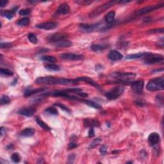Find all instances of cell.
Listing matches in <instances>:
<instances>
[{
    "label": "cell",
    "instance_id": "6da1fadb",
    "mask_svg": "<svg viewBox=\"0 0 164 164\" xmlns=\"http://www.w3.org/2000/svg\"><path fill=\"white\" fill-rule=\"evenodd\" d=\"M35 83L39 85H71L76 84L75 80L59 78L53 76L39 77L35 80Z\"/></svg>",
    "mask_w": 164,
    "mask_h": 164
},
{
    "label": "cell",
    "instance_id": "7a4b0ae2",
    "mask_svg": "<svg viewBox=\"0 0 164 164\" xmlns=\"http://www.w3.org/2000/svg\"><path fill=\"white\" fill-rule=\"evenodd\" d=\"M146 89L151 92L159 91L164 89V78L160 77L150 80L146 86Z\"/></svg>",
    "mask_w": 164,
    "mask_h": 164
},
{
    "label": "cell",
    "instance_id": "3957f363",
    "mask_svg": "<svg viewBox=\"0 0 164 164\" xmlns=\"http://www.w3.org/2000/svg\"><path fill=\"white\" fill-rule=\"evenodd\" d=\"M136 76L135 73L131 72H113L111 74V77L116 80L120 81V82H128L134 79Z\"/></svg>",
    "mask_w": 164,
    "mask_h": 164
},
{
    "label": "cell",
    "instance_id": "277c9868",
    "mask_svg": "<svg viewBox=\"0 0 164 164\" xmlns=\"http://www.w3.org/2000/svg\"><path fill=\"white\" fill-rule=\"evenodd\" d=\"M124 91V87L117 86L113 88L105 94V96L109 100H114L119 97Z\"/></svg>",
    "mask_w": 164,
    "mask_h": 164
},
{
    "label": "cell",
    "instance_id": "5b68a950",
    "mask_svg": "<svg viewBox=\"0 0 164 164\" xmlns=\"http://www.w3.org/2000/svg\"><path fill=\"white\" fill-rule=\"evenodd\" d=\"M163 61V57L161 55L152 54L148 53L144 57V62L146 64H154Z\"/></svg>",
    "mask_w": 164,
    "mask_h": 164
},
{
    "label": "cell",
    "instance_id": "8992f818",
    "mask_svg": "<svg viewBox=\"0 0 164 164\" xmlns=\"http://www.w3.org/2000/svg\"><path fill=\"white\" fill-rule=\"evenodd\" d=\"M116 3H118V1H108L107 2V3L102 5H101L100 7H97V9H96L94 11L92 12L89 15L90 17H94L98 16L101 14H102L103 12H104L105 11H107V9H110L111 7L113 6V5Z\"/></svg>",
    "mask_w": 164,
    "mask_h": 164
},
{
    "label": "cell",
    "instance_id": "52a82bcc",
    "mask_svg": "<svg viewBox=\"0 0 164 164\" xmlns=\"http://www.w3.org/2000/svg\"><path fill=\"white\" fill-rule=\"evenodd\" d=\"M163 7V3L155 5L146 7H144V8H142V9H140L139 11H138L137 12H136L135 14V16H136V17L140 16L141 15L147 14V13H149V12H151L153 11H156V10H157V9L162 8Z\"/></svg>",
    "mask_w": 164,
    "mask_h": 164
},
{
    "label": "cell",
    "instance_id": "ba28073f",
    "mask_svg": "<svg viewBox=\"0 0 164 164\" xmlns=\"http://www.w3.org/2000/svg\"><path fill=\"white\" fill-rule=\"evenodd\" d=\"M67 37V34H62V33H56L49 36L47 38V40L49 42H52V43H55L60 41L62 40H65Z\"/></svg>",
    "mask_w": 164,
    "mask_h": 164
},
{
    "label": "cell",
    "instance_id": "9c48e42d",
    "mask_svg": "<svg viewBox=\"0 0 164 164\" xmlns=\"http://www.w3.org/2000/svg\"><path fill=\"white\" fill-rule=\"evenodd\" d=\"M101 26V25L100 23L93 24H82L80 26L81 30L85 32H92L96 31V30H99Z\"/></svg>",
    "mask_w": 164,
    "mask_h": 164
},
{
    "label": "cell",
    "instance_id": "30bf717a",
    "mask_svg": "<svg viewBox=\"0 0 164 164\" xmlns=\"http://www.w3.org/2000/svg\"><path fill=\"white\" fill-rule=\"evenodd\" d=\"M35 27L39 29L45 30H49L55 29V28L57 27V23L55 22H42V23L37 24Z\"/></svg>",
    "mask_w": 164,
    "mask_h": 164
},
{
    "label": "cell",
    "instance_id": "8fae6325",
    "mask_svg": "<svg viewBox=\"0 0 164 164\" xmlns=\"http://www.w3.org/2000/svg\"><path fill=\"white\" fill-rule=\"evenodd\" d=\"M144 86V82L143 81H137L133 83L132 85V90L137 94H141L143 91Z\"/></svg>",
    "mask_w": 164,
    "mask_h": 164
},
{
    "label": "cell",
    "instance_id": "7c38bea8",
    "mask_svg": "<svg viewBox=\"0 0 164 164\" xmlns=\"http://www.w3.org/2000/svg\"><path fill=\"white\" fill-rule=\"evenodd\" d=\"M62 59L67 60H80L84 59V55L73 53H63L60 55Z\"/></svg>",
    "mask_w": 164,
    "mask_h": 164
},
{
    "label": "cell",
    "instance_id": "4fadbf2b",
    "mask_svg": "<svg viewBox=\"0 0 164 164\" xmlns=\"http://www.w3.org/2000/svg\"><path fill=\"white\" fill-rule=\"evenodd\" d=\"M160 137L158 133L153 132L151 133L148 137V142L151 146H155L160 142Z\"/></svg>",
    "mask_w": 164,
    "mask_h": 164
},
{
    "label": "cell",
    "instance_id": "5bb4252c",
    "mask_svg": "<svg viewBox=\"0 0 164 164\" xmlns=\"http://www.w3.org/2000/svg\"><path fill=\"white\" fill-rule=\"evenodd\" d=\"M76 82L77 83L78 82H85L87 84H90V85H92V86L96 88H97V89H99V85H98L96 82H95V81L92 80L91 78H90L89 77H87V76H82V77H79L76 78V79H75Z\"/></svg>",
    "mask_w": 164,
    "mask_h": 164
},
{
    "label": "cell",
    "instance_id": "9a60e30c",
    "mask_svg": "<svg viewBox=\"0 0 164 164\" xmlns=\"http://www.w3.org/2000/svg\"><path fill=\"white\" fill-rule=\"evenodd\" d=\"M35 112V109L34 108L28 107V108H23L22 109L19 110L18 113L22 115L26 116V117H32L34 115Z\"/></svg>",
    "mask_w": 164,
    "mask_h": 164
},
{
    "label": "cell",
    "instance_id": "2e32d148",
    "mask_svg": "<svg viewBox=\"0 0 164 164\" xmlns=\"http://www.w3.org/2000/svg\"><path fill=\"white\" fill-rule=\"evenodd\" d=\"M108 59L112 60V61H117V60L122 59L123 58V56L119 52L115 51V50H113V51H111L109 53V54L108 55Z\"/></svg>",
    "mask_w": 164,
    "mask_h": 164
},
{
    "label": "cell",
    "instance_id": "e0dca14e",
    "mask_svg": "<svg viewBox=\"0 0 164 164\" xmlns=\"http://www.w3.org/2000/svg\"><path fill=\"white\" fill-rule=\"evenodd\" d=\"M70 7L69 5L67 3H62L60 5V6L58 7L57 10V12L60 14H67L69 13Z\"/></svg>",
    "mask_w": 164,
    "mask_h": 164
},
{
    "label": "cell",
    "instance_id": "ac0fdd59",
    "mask_svg": "<svg viewBox=\"0 0 164 164\" xmlns=\"http://www.w3.org/2000/svg\"><path fill=\"white\" fill-rule=\"evenodd\" d=\"M57 47H69L72 46V42L67 40H62L53 44Z\"/></svg>",
    "mask_w": 164,
    "mask_h": 164
},
{
    "label": "cell",
    "instance_id": "d6986e66",
    "mask_svg": "<svg viewBox=\"0 0 164 164\" xmlns=\"http://www.w3.org/2000/svg\"><path fill=\"white\" fill-rule=\"evenodd\" d=\"M17 9H18V7H14V8L11 10V11H5L1 12V15L3 16L7 17L8 19L11 20L12 19V17H13L14 14L16 12Z\"/></svg>",
    "mask_w": 164,
    "mask_h": 164
},
{
    "label": "cell",
    "instance_id": "ffe728a7",
    "mask_svg": "<svg viewBox=\"0 0 164 164\" xmlns=\"http://www.w3.org/2000/svg\"><path fill=\"white\" fill-rule=\"evenodd\" d=\"M108 46L106 44H94L90 46V49L94 52H100L108 48Z\"/></svg>",
    "mask_w": 164,
    "mask_h": 164
},
{
    "label": "cell",
    "instance_id": "44dd1931",
    "mask_svg": "<svg viewBox=\"0 0 164 164\" xmlns=\"http://www.w3.org/2000/svg\"><path fill=\"white\" fill-rule=\"evenodd\" d=\"M44 90H45L44 88H40V89H30V88H27L26 90H25L24 96L25 97L30 96L36 94V93L43 92Z\"/></svg>",
    "mask_w": 164,
    "mask_h": 164
},
{
    "label": "cell",
    "instance_id": "7402d4cb",
    "mask_svg": "<svg viewBox=\"0 0 164 164\" xmlns=\"http://www.w3.org/2000/svg\"><path fill=\"white\" fill-rule=\"evenodd\" d=\"M35 130L34 128H26L22 131V132L20 133V135H21L22 137H32L34 135L35 133Z\"/></svg>",
    "mask_w": 164,
    "mask_h": 164
},
{
    "label": "cell",
    "instance_id": "603a6c76",
    "mask_svg": "<svg viewBox=\"0 0 164 164\" xmlns=\"http://www.w3.org/2000/svg\"><path fill=\"white\" fill-rule=\"evenodd\" d=\"M78 101H82V103H84L85 104L87 105L88 106H89V107L96 108V109H101V107L99 104L95 103L94 101H92L85 100V99H78Z\"/></svg>",
    "mask_w": 164,
    "mask_h": 164
},
{
    "label": "cell",
    "instance_id": "cb8c5ba5",
    "mask_svg": "<svg viewBox=\"0 0 164 164\" xmlns=\"http://www.w3.org/2000/svg\"><path fill=\"white\" fill-rule=\"evenodd\" d=\"M84 124L85 126L94 128V126H99V122L97 120L94 119H85Z\"/></svg>",
    "mask_w": 164,
    "mask_h": 164
},
{
    "label": "cell",
    "instance_id": "d4e9b609",
    "mask_svg": "<svg viewBox=\"0 0 164 164\" xmlns=\"http://www.w3.org/2000/svg\"><path fill=\"white\" fill-rule=\"evenodd\" d=\"M35 121L40 127H41L42 129L46 130V131H50L51 130V128L48 125H47L46 123H45L43 121H42L41 119H40L39 117H37L35 119Z\"/></svg>",
    "mask_w": 164,
    "mask_h": 164
},
{
    "label": "cell",
    "instance_id": "484cf974",
    "mask_svg": "<svg viewBox=\"0 0 164 164\" xmlns=\"http://www.w3.org/2000/svg\"><path fill=\"white\" fill-rule=\"evenodd\" d=\"M45 68L50 71H59L61 69V67L59 65L54 64H47L45 65Z\"/></svg>",
    "mask_w": 164,
    "mask_h": 164
},
{
    "label": "cell",
    "instance_id": "4316f807",
    "mask_svg": "<svg viewBox=\"0 0 164 164\" xmlns=\"http://www.w3.org/2000/svg\"><path fill=\"white\" fill-rule=\"evenodd\" d=\"M115 12L113 11H111L107 14V16L105 17V21L108 24H112V22L114 21V19H115Z\"/></svg>",
    "mask_w": 164,
    "mask_h": 164
},
{
    "label": "cell",
    "instance_id": "83f0119b",
    "mask_svg": "<svg viewBox=\"0 0 164 164\" xmlns=\"http://www.w3.org/2000/svg\"><path fill=\"white\" fill-rule=\"evenodd\" d=\"M147 53H139L129 55H127V56L126 57V59H139V58L144 57Z\"/></svg>",
    "mask_w": 164,
    "mask_h": 164
},
{
    "label": "cell",
    "instance_id": "f1b7e54d",
    "mask_svg": "<svg viewBox=\"0 0 164 164\" xmlns=\"http://www.w3.org/2000/svg\"><path fill=\"white\" fill-rule=\"evenodd\" d=\"M41 60L42 61L48 62L49 64H54L57 62V59L53 56H43L41 57Z\"/></svg>",
    "mask_w": 164,
    "mask_h": 164
},
{
    "label": "cell",
    "instance_id": "f546056e",
    "mask_svg": "<svg viewBox=\"0 0 164 164\" xmlns=\"http://www.w3.org/2000/svg\"><path fill=\"white\" fill-rule=\"evenodd\" d=\"M28 39L30 42H32V43L34 44H36L38 42V39L36 35L34 34H33V33H30V34H28Z\"/></svg>",
    "mask_w": 164,
    "mask_h": 164
},
{
    "label": "cell",
    "instance_id": "4dcf8cb0",
    "mask_svg": "<svg viewBox=\"0 0 164 164\" xmlns=\"http://www.w3.org/2000/svg\"><path fill=\"white\" fill-rule=\"evenodd\" d=\"M44 112L50 115H58V110L55 107H48L45 110Z\"/></svg>",
    "mask_w": 164,
    "mask_h": 164
},
{
    "label": "cell",
    "instance_id": "1f68e13d",
    "mask_svg": "<svg viewBox=\"0 0 164 164\" xmlns=\"http://www.w3.org/2000/svg\"><path fill=\"white\" fill-rule=\"evenodd\" d=\"M1 75L3 76H12L14 75V72L7 69H1Z\"/></svg>",
    "mask_w": 164,
    "mask_h": 164
},
{
    "label": "cell",
    "instance_id": "d6a6232c",
    "mask_svg": "<svg viewBox=\"0 0 164 164\" xmlns=\"http://www.w3.org/2000/svg\"><path fill=\"white\" fill-rule=\"evenodd\" d=\"M30 24V19L28 17H24L17 22V24L19 26H28Z\"/></svg>",
    "mask_w": 164,
    "mask_h": 164
},
{
    "label": "cell",
    "instance_id": "836d02e7",
    "mask_svg": "<svg viewBox=\"0 0 164 164\" xmlns=\"http://www.w3.org/2000/svg\"><path fill=\"white\" fill-rule=\"evenodd\" d=\"M11 158H12V160L13 161L14 163H19L20 160H21V156H20L19 154L18 153H15L12 154Z\"/></svg>",
    "mask_w": 164,
    "mask_h": 164
},
{
    "label": "cell",
    "instance_id": "e575fe53",
    "mask_svg": "<svg viewBox=\"0 0 164 164\" xmlns=\"http://www.w3.org/2000/svg\"><path fill=\"white\" fill-rule=\"evenodd\" d=\"M71 138H72V140H70V143L69 144V146H68V148H69V150H72V149L77 148L78 146V144L76 143V139L74 140V139H73V137Z\"/></svg>",
    "mask_w": 164,
    "mask_h": 164
},
{
    "label": "cell",
    "instance_id": "d590c367",
    "mask_svg": "<svg viewBox=\"0 0 164 164\" xmlns=\"http://www.w3.org/2000/svg\"><path fill=\"white\" fill-rule=\"evenodd\" d=\"M10 102V98L9 96H3L1 97V105H6V104H8Z\"/></svg>",
    "mask_w": 164,
    "mask_h": 164
},
{
    "label": "cell",
    "instance_id": "8d00e7d4",
    "mask_svg": "<svg viewBox=\"0 0 164 164\" xmlns=\"http://www.w3.org/2000/svg\"><path fill=\"white\" fill-rule=\"evenodd\" d=\"M93 1H87V0H81V1H76V3L80 5H89L90 3H92Z\"/></svg>",
    "mask_w": 164,
    "mask_h": 164
},
{
    "label": "cell",
    "instance_id": "74e56055",
    "mask_svg": "<svg viewBox=\"0 0 164 164\" xmlns=\"http://www.w3.org/2000/svg\"><path fill=\"white\" fill-rule=\"evenodd\" d=\"M101 141V140L100 138H96V139H94V140H93L92 142V143L90 144V148H93L96 147V146L99 144Z\"/></svg>",
    "mask_w": 164,
    "mask_h": 164
},
{
    "label": "cell",
    "instance_id": "f35d334b",
    "mask_svg": "<svg viewBox=\"0 0 164 164\" xmlns=\"http://www.w3.org/2000/svg\"><path fill=\"white\" fill-rule=\"evenodd\" d=\"M30 10L28 9H21L20 10L19 12V14L21 15V16H27V15L30 14Z\"/></svg>",
    "mask_w": 164,
    "mask_h": 164
},
{
    "label": "cell",
    "instance_id": "ab89813d",
    "mask_svg": "<svg viewBox=\"0 0 164 164\" xmlns=\"http://www.w3.org/2000/svg\"><path fill=\"white\" fill-rule=\"evenodd\" d=\"M12 47V44L10 42H1L0 44V47L1 49L3 48H9V47Z\"/></svg>",
    "mask_w": 164,
    "mask_h": 164
},
{
    "label": "cell",
    "instance_id": "60d3db41",
    "mask_svg": "<svg viewBox=\"0 0 164 164\" xmlns=\"http://www.w3.org/2000/svg\"><path fill=\"white\" fill-rule=\"evenodd\" d=\"M99 152L103 155H105L107 152V147L106 145H103L99 149Z\"/></svg>",
    "mask_w": 164,
    "mask_h": 164
},
{
    "label": "cell",
    "instance_id": "b9f144b4",
    "mask_svg": "<svg viewBox=\"0 0 164 164\" xmlns=\"http://www.w3.org/2000/svg\"><path fill=\"white\" fill-rule=\"evenodd\" d=\"M55 105L58 106V107H59L60 108H62V109L65 110V112H69V113H70V112L69 108H68L66 107H65V106H64V105H62V104L61 105V104H60V103H56V104H55Z\"/></svg>",
    "mask_w": 164,
    "mask_h": 164
},
{
    "label": "cell",
    "instance_id": "7bdbcfd3",
    "mask_svg": "<svg viewBox=\"0 0 164 164\" xmlns=\"http://www.w3.org/2000/svg\"><path fill=\"white\" fill-rule=\"evenodd\" d=\"M75 157H76V155H74V154H70V155L69 156V157H68V163H72L73 162H74Z\"/></svg>",
    "mask_w": 164,
    "mask_h": 164
},
{
    "label": "cell",
    "instance_id": "ee69618b",
    "mask_svg": "<svg viewBox=\"0 0 164 164\" xmlns=\"http://www.w3.org/2000/svg\"><path fill=\"white\" fill-rule=\"evenodd\" d=\"M163 28H160V29H155L152 30H150L148 32L149 34H156V33H163Z\"/></svg>",
    "mask_w": 164,
    "mask_h": 164
},
{
    "label": "cell",
    "instance_id": "f6af8a7d",
    "mask_svg": "<svg viewBox=\"0 0 164 164\" xmlns=\"http://www.w3.org/2000/svg\"><path fill=\"white\" fill-rule=\"evenodd\" d=\"M95 135V133H94V128H90L89 132V137L90 138L94 137Z\"/></svg>",
    "mask_w": 164,
    "mask_h": 164
},
{
    "label": "cell",
    "instance_id": "bcb514c9",
    "mask_svg": "<svg viewBox=\"0 0 164 164\" xmlns=\"http://www.w3.org/2000/svg\"><path fill=\"white\" fill-rule=\"evenodd\" d=\"M8 3V1H5V0H2L1 1V3H0V7H3L6 5Z\"/></svg>",
    "mask_w": 164,
    "mask_h": 164
},
{
    "label": "cell",
    "instance_id": "7dc6e473",
    "mask_svg": "<svg viewBox=\"0 0 164 164\" xmlns=\"http://www.w3.org/2000/svg\"><path fill=\"white\" fill-rule=\"evenodd\" d=\"M6 131H5V128L4 127H1V137H2L3 136V135L5 133Z\"/></svg>",
    "mask_w": 164,
    "mask_h": 164
},
{
    "label": "cell",
    "instance_id": "c3c4849f",
    "mask_svg": "<svg viewBox=\"0 0 164 164\" xmlns=\"http://www.w3.org/2000/svg\"><path fill=\"white\" fill-rule=\"evenodd\" d=\"M158 45H159V46H161V47H163V39H161V40H159V42H158Z\"/></svg>",
    "mask_w": 164,
    "mask_h": 164
},
{
    "label": "cell",
    "instance_id": "681fc988",
    "mask_svg": "<svg viewBox=\"0 0 164 164\" xmlns=\"http://www.w3.org/2000/svg\"><path fill=\"white\" fill-rule=\"evenodd\" d=\"M29 2L31 4H35V3H37L39 1H29Z\"/></svg>",
    "mask_w": 164,
    "mask_h": 164
}]
</instances>
